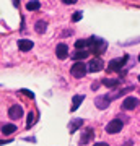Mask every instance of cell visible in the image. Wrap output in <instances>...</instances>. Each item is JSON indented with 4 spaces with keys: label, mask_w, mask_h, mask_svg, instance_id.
Returning <instances> with one entry per match:
<instances>
[{
    "label": "cell",
    "mask_w": 140,
    "mask_h": 146,
    "mask_svg": "<svg viewBox=\"0 0 140 146\" xmlns=\"http://www.w3.org/2000/svg\"><path fill=\"white\" fill-rule=\"evenodd\" d=\"M139 62H140V54H139Z\"/></svg>",
    "instance_id": "cell-27"
},
{
    "label": "cell",
    "mask_w": 140,
    "mask_h": 146,
    "mask_svg": "<svg viewBox=\"0 0 140 146\" xmlns=\"http://www.w3.org/2000/svg\"><path fill=\"white\" fill-rule=\"evenodd\" d=\"M99 84H101V83H93V84H91V89H94V91H96V89L99 88Z\"/></svg>",
    "instance_id": "cell-24"
},
{
    "label": "cell",
    "mask_w": 140,
    "mask_h": 146,
    "mask_svg": "<svg viewBox=\"0 0 140 146\" xmlns=\"http://www.w3.org/2000/svg\"><path fill=\"white\" fill-rule=\"evenodd\" d=\"M56 55H57V58H60V60H65V58L68 57V47H67V44H64V42L57 44V47H56Z\"/></svg>",
    "instance_id": "cell-8"
},
{
    "label": "cell",
    "mask_w": 140,
    "mask_h": 146,
    "mask_svg": "<svg viewBox=\"0 0 140 146\" xmlns=\"http://www.w3.org/2000/svg\"><path fill=\"white\" fill-rule=\"evenodd\" d=\"M124 146H132V141H127V143H125Z\"/></svg>",
    "instance_id": "cell-25"
},
{
    "label": "cell",
    "mask_w": 140,
    "mask_h": 146,
    "mask_svg": "<svg viewBox=\"0 0 140 146\" xmlns=\"http://www.w3.org/2000/svg\"><path fill=\"white\" fill-rule=\"evenodd\" d=\"M46 29H47V21H46V20L36 21V25H34V31H36L38 34H42Z\"/></svg>",
    "instance_id": "cell-16"
},
{
    "label": "cell",
    "mask_w": 140,
    "mask_h": 146,
    "mask_svg": "<svg viewBox=\"0 0 140 146\" xmlns=\"http://www.w3.org/2000/svg\"><path fill=\"white\" fill-rule=\"evenodd\" d=\"M39 8H41V2H38V0H33V2H28L26 3V10H29V11L39 10Z\"/></svg>",
    "instance_id": "cell-18"
},
{
    "label": "cell",
    "mask_w": 140,
    "mask_h": 146,
    "mask_svg": "<svg viewBox=\"0 0 140 146\" xmlns=\"http://www.w3.org/2000/svg\"><path fill=\"white\" fill-rule=\"evenodd\" d=\"M21 93H25L26 96H29V98H31V99H33V98H34V94H33V93H29V91H28V89H21Z\"/></svg>",
    "instance_id": "cell-21"
},
{
    "label": "cell",
    "mask_w": 140,
    "mask_h": 146,
    "mask_svg": "<svg viewBox=\"0 0 140 146\" xmlns=\"http://www.w3.org/2000/svg\"><path fill=\"white\" fill-rule=\"evenodd\" d=\"M122 125H124V123H122L121 119H113L108 125H106V131H108V133H113V135H114V133H119V131L122 130Z\"/></svg>",
    "instance_id": "cell-5"
},
{
    "label": "cell",
    "mask_w": 140,
    "mask_h": 146,
    "mask_svg": "<svg viewBox=\"0 0 140 146\" xmlns=\"http://www.w3.org/2000/svg\"><path fill=\"white\" fill-rule=\"evenodd\" d=\"M86 72H88V65L83 62H75L70 67V75L75 76V78H83L86 75Z\"/></svg>",
    "instance_id": "cell-2"
},
{
    "label": "cell",
    "mask_w": 140,
    "mask_h": 146,
    "mask_svg": "<svg viewBox=\"0 0 140 146\" xmlns=\"http://www.w3.org/2000/svg\"><path fill=\"white\" fill-rule=\"evenodd\" d=\"M11 140H8V141H0V145H5V143H10Z\"/></svg>",
    "instance_id": "cell-26"
},
{
    "label": "cell",
    "mask_w": 140,
    "mask_h": 146,
    "mask_svg": "<svg viewBox=\"0 0 140 146\" xmlns=\"http://www.w3.org/2000/svg\"><path fill=\"white\" fill-rule=\"evenodd\" d=\"M64 3H67V5H72V3H75L77 0H62Z\"/></svg>",
    "instance_id": "cell-23"
},
{
    "label": "cell",
    "mask_w": 140,
    "mask_h": 146,
    "mask_svg": "<svg viewBox=\"0 0 140 146\" xmlns=\"http://www.w3.org/2000/svg\"><path fill=\"white\" fill-rule=\"evenodd\" d=\"M16 131V127L13 125V123H7V125H3L2 127V133H3V135H11V133H15Z\"/></svg>",
    "instance_id": "cell-17"
},
{
    "label": "cell",
    "mask_w": 140,
    "mask_h": 146,
    "mask_svg": "<svg viewBox=\"0 0 140 146\" xmlns=\"http://www.w3.org/2000/svg\"><path fill=\"white\" fill-rule=\"evenodd\" d=\"M82 125H83V119H73L68 123V130H70V133H73V131H77Z\"/></svg>",
    "instance_id": "cell-14"
},
{
    "label": "cell",
    "mask_w": 140,
    "mask_h": 146,
    "mask_svg": "<svg viewBox=\"0 0 140 146\" xmlns=\"http://www.w3.org/2000/svg\"><path fill=\"white\" fill-rule=\"evenodd\" d=\"M8 117H10L11 120L21 119V117H23V107L18 106V104H13L10 109H8Z\"/></svg>",
    "instance_id": "cell-6"
},
{
    "label": "cell",
    "mask_w": 140,
    "mask_h": 146,
    "mask_svg": "<svg viewBox=\"0 0 140 146\" xmlns=\"http://www.w3.org/2000/svg\"><path fill=\"white\" fill-rule=\"evenodd\" d=\"M137 106H139V99L134 98V96H129L122 101V109L124 110H134Z\"/></svg>",
    "instance_id": "cell-7"
},
{
    "label": "cell",
    "mask_w": 140,
    "mask_h": 146,
    "mask_svg": "<svg viewBox=\"0 0 140 146\" xmlns=\"http://www.w3.org/2000/svg\"><path fill=\"white\" fill-rule=\"evenodd\" d=\"M83 101H85V96H83V94H75L72 98V107H70V110L75 112V110L80 107V104H82Z\"/></svg>",
    "instance_id": "cell-13"
},
{
    "label": "cell",
    "mask_w": 140,
    "mask_h": 146,
    "mask_svg": "<svg viewBox=\"0 0 140 146\" xmlns=\"http://www.w3.org/2000/svg\"><path fill=\"white\" fill-rule=\"evenodd\" d=\"M93 146H109L108 143H104V141H99V143H94Z\"/></svg>",
    "instance_id": "cell-22"
},
{
    "label": "cell",
    "mask_w": 140,
    "mask_h": 146,
    "mask_svg": "<svg viewBox=\"0 0 140 146\" xmlns=\"http://www.w3.org/2000/svg\"><path fill=\"white\" fill-rule=\"evenodd\" d=\"M104 68V62H103V58L101 57H94L91 58L88 62V72L91 73H96V72H101Z\"/></svg>",
    "instance_id": "cell-4"
},
{
    "label": "cell",
    "mask_w": 140,
    "mask_h": 146,
    "mask_svg": "<svg viewBox=\"0 0 140 146\" xmlns=\"http://www.w3.org/2000/svg\"><path fill=\"white\" fill-rule=\"evenodd\" d=\"M139 81H140V75H139Z\"/></svg>",
    "instance_id": "cell-28"
},
{
    "label": "cell",
    "mask_w": 140,
    "mask_h": 146,
    "mask_svg": "<svg viewBox=\"0 0 140 146\" xmlns=\"http://www.w3.org/2000/svg\"><path fill=\"white\" fill-rule=\"evenodd\" d=\"M33 41H29V39H20L18 41V49H20L21 52H28V50H31L33 49Z\"/></svg>",
    "instance_id": "cell-11"
},
{
    "label": "cell",
    "mask_w": 140,
    "mask_h": 146,
    "mask_svg": "<svg viewBox=\"0 0 140 146\" xmlns=\"http://www.w3.org/2000/svg\"><path fill=\"white\" fill-rule=\"evenodd\" d=\"M88 55H90L88 50H75L73 54H70V57H72L75 62H83V60L88 57Z\"/></svg>",
    "instance_id": "cell-12"
},
{
    "label": "cell",
    "mask_w": 140,
    "mask_h": 146,
    "mask_svg": "<svg viewBox=\"0 0 140 146\" xmlns=\"http://www.w3.org/2000/svg\"><path fill=\"white\" fill-rule=\"evenodd\" d=\"M101 84H104L106 88H116V86L121 84V80H117V78H104L103 81H101Z\"/></svg>",
    "instance_id": "cell-15"
},
{
    "label": "cell",
    "mask_w": 140,
    "mask_h": 146,
    "mask_svg": "<svg viewBox=\"0 0 140 146\" xmlns=\"http://www.w3.org/2000/svg\"><path fill=\"white\" fill-rule=\"evenodd\" d=\"M82 16H83L82 11H75V13H73V16H72V21H73V23H77V21L82 20Z\"/></svg>",
    "instance_id": "cell-20"
},
{
    "label": "cell",
    "mask_w": 140,
    "mask_h": 146,
    "mask_svg": "<svg viewBox=\"0 0 140 146\" xmlns=\"http://www.w3.org/2000/svg\"><path fill=\"white\" fill-rule=\"evenodd\" d=\"M93 135H94L93 128H86V130L82 133V136H80V145H86V143H90L91 138H93Z\"/></svg>",
    "instance_id": "cell-10"
},
{
    "label": "cell",
    "mask_w": 140,
    "mask_h": 146,
    "mask_svg": "<svg viewBox=\"0 0 140 146\" xmlns=\"http://www.w3.org/2000/svg\"><path fill=\"white\" fill-rule=\"evenodd\" d=\"M88 41V47H86V50H88L90 54H96V55H101V54L106 52V47H108V44H106V41L104 39H101V37H90V39H86Z\"/></svg>",
    "instance_id": "cell-1"
},
{
    "label": "cell",
    "mask_w": 140,
    "mask_h": 146,
    "mask_svg": "<svg viewBox=\"0 0 140 146\" xmlns=\"http://www.w3.org/2000/svg\"><path fill=\"white\" fill-rule=\"evenodd\" d=\"M109 102H111V99L108 98V94H106V96H98V98L94 99V106H96L98 109H101V110L106 109V107L109 106Z\"/></svg>",
    "instance_id": "cell-9"
},
{
    "label": "cell",
    "mask_w": 140,
    "mask_h": 146,
    "mask_svg": "<svg viewBox=\"0 0 140 146\" xmlns=\"http://www.w3.org/2000/svg\"><path fill=\"white\" fill-rule=\"evenodd\" d=\"M33 123H34V114L29 112V114H28V122H26V128H31Z\"/></svg>",
    "instance_id": "cell-19"
},
{
    "label": "cell",
    "mask_w": 140,
    "mask_h": 146,
    "mask_svg": "<svg viewBox=\"0 0 140 146\" xmlns=\"http://www.w3.org/2000/svg\"><path fill=\"white\" fill-rule=\"evenodd\" d=\"M127 55L124 57H119V58H113L111 62H109L108 68L109 72H122V67H125V62H127Z\"/></svg>",
    "instance_id": "cell-3"
}]
</instances>
